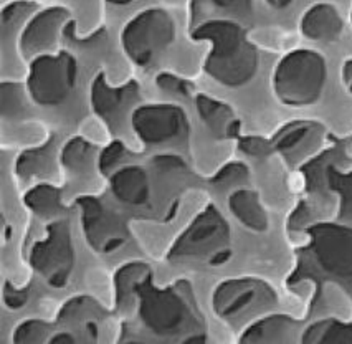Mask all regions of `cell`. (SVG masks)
<instances>
[{"label":"cell","instance_id":"1","mask_svg":"<svg viewBox=\"0 0 352 344\" xmlns=\"http://www.w3.org/2000/svg\"><path fill=\"white\" fill-rule=\"evenodd\" d=\"M195 40L210 42L206 73L217 83L240 88L253 80L260 67V53L248 40L247 32L233 20H208L192 34Z\"/></svg>","mask_w":352,"mask_h":344},{"label":"cell","instance_id":"2","mask_svg":"<svg viewBox=\"0 0 352 344\" xmlns=\"http://www.w3.org/2000/svg\"><path fill=\"white\" fill-rule=\"evenodd\" d=\"M327 83V61L318 50L296 48L276 63L272 85L281 105L306 108L321 100Z\"/></svg>","mask_w":352,"mask_h":344},{"label":"cell","instance_id":"3","mask_svg":"<svg viewBox=\"0 0 352 344\" xmlns=\"http://www.w3.org/2000/svg\"><path fill=\"white\" fill-rule=\"evenodd\" d=\"M208 258L222 264L230 257V227L214 206H208L172 245L170 260Z\"/></svg>","mask_w":352,"mask_h":344},{"label":"cell","instance_id":"4","mask_svg":"<svg viewBox=\"0 0 352 344\" xmlns=\"http://www.w3.org/2000/svg\"><path fill=\"white\" fill-rule=\"evenodd\" d=\"M175 39V23L169 12L147 9L131 19L121 34L122 48L136 65L146 67Z\"/></svg>","mask_w":352,"mask_h":344},{"label":"cell","instance_id":"5","mask_svg":"<svg viewBox=\"0 0 352 344\" xmlns=\"http://www.w3.org/2000/svg\"><path fill=\"white\" fill-rule=\"evenodd\" d=\"M308 252L326 277L352 286V227L316 224L308 228Z\"/></svg>","mask_w":352,"mask_h":344},{"label":"cell","instance_id":"6","mask_svg":"<svg viewBox=\"0 0 352 344\" xmlns=\"http://www.w3.org/2000/svg\"><path fill=\"white\" fill-rule=\"evenodd\" d=\"M215 313L228 321L255 316L278 305V294L272 285L260 278H232L215 288Z\"/></svg>","mask_w":352,"mask_h":344},{"label":"cell","instance_id":"7","mask_svg":"<svg viewBox=\"0 0 352 344\" xmlns=\"http://www.w3.org/2000/svg\"><path fill=\"white\" fill-rule=\"evenodd\" d=\"M134 292L138 293L141 305L139 314L142 323L155 334H179L189 330L194 323L189 306L174 290H155L149 280H141Z\"/></svg>","mask_w":352,"mask_h":344},{"label":"cell","instance_id":"8","mask_svg":"<svg viewBox=\"0 0 352 344\" xmlns=\"http://www.w3.org/2000/svg\"><path fill=\"white\" fill-rule=\"evenodd\" d=\"M76 80V61L67 52L42 53L28 73V93L36 105H61Z\"/></svg>","mask_w":352,"mask_h":344},{"label":"cell","instance_id":"9","mask_svg":"<svg viewBox=\"0 0 352 344\" xmlns=\"http://www.w3.org/2000/svg\"><path fill=\"white\" fill-rule=\"evenodd\" d=\"M30 264L53 286H63L73 267V248L68 222L52 224L48 237L32 250Z\"/></svg>","mask_w":352,"mask_h":344},{"label":"cell","instance_id":"10","mask_svg":"<svg viewBox=\"0 0 352 344\" xmlns=\"http://www.w3.org/2000/svg\"><path fill=\"white\" fill-rule=\"evenodd\" d=\"M133 128L146 144H162L181 138L187 129V116L175 105L139 106L133 113Z\"/></svg>","mask_w":352,"mask_h":344},{"label":"cell","instance_id":"11","mask_svg":"<svg viewBox=\"0 0 352 344\" xmlns=\"http://www.w3.org/2000/svg\"><path fill=\"white\" fill-rule=\"evenodd\" d=\"M68 20V10L63 7H50L35 14L23 28L20 48L25 55L43 53L55 45L61 25Z\"/></svg>","mask_w":352,"mask_h":344},{"label":"cell","instance_id":"12","mask_svg":"<svg viewBox=\"0 0 352 344\" xmlns=\"http://www.w3.org/2000/svg\"><path fill=\"white\" fill-rule=\"evenodd\" d=\"M300 321L289 314H267L255 319L252 325L245 327L240 336V343L253 344H288L300 341Z\"/></svg>","mask_w":352,"mask_h":344},{"label":"cell","instance_id":"13","mask_svg":"<svg viewBox=\"0 0 352 344\" xmlns=\"http://www.w3.org/2000/svg\"><path fill=\"white\" fill-rule=\"evenodd\" d=\"M301 34L314 42H336L344 32V20L338 7L329 2L313 3L302 14L300 22Z\"/></svg>","mask_w":352,"mask_h":344},{"label":"cell","instance_id":"14","mask_svg":"<svg viewBox=\"0 0 352 344\" xmlns=\"http://www.w3.org/2000/svg\"><path fill=\"white\" fill-rule=\"evenodd\" d=\"M228 207L235 219L253 232H267L268 230V214L261 204L260 195L255 191L239 189L235 191L228 199Z\"/></svg>","mask_w":352,"mask_h":344},{"label":"cell","instance_id":"15","mask_svg":"<svg viewBox=\"0 0 352 344\" xmlns=\"http://www.w3.org/2000/svg\"><path fill=\"white\" fill-rule=\"evenodd\" d=\"M113 195L129 206H141L149 197V182L144 169L138 166H128L116 171L111 175Z\"/></svg>","mask_w":352,"mask_h":344},{"label":"cell","instance_id":"16","mask_svg":"<svg viewBox=\"0 0 352 344\" xmlns=\"http://www.w3.org/2000/svg\"><path fill=\"white\" fill-rule=\"evenodd\" d=\"M197 109L208 128L219 136H236L240 128L239 120H235L232 108L220 101L212 100L206 95L197 96Z\"/></svg>","mask_w":352,"mask_h":344},{"label":"cell","instance_id":"17","mask_svg":"<svg viewBox=\"0 0 352 344\" xmlns=\"http://www.w3.org/2000/svg\"><path fill=\"white\" fill-rule=\"evenodd\" d=\"M302 344H352V323L338 318L314 321L300 336Z\"/></svg>","mask_w":352,"mask_h":344},{"label":"cell","instance_id":"18","mask_svg":"<svg viewBox=\"0 0 352 344\" xmlns=\"http://www.w3.org/2000/svg\"><path fill=\"white\" fill-rule=\"evenodd\" d=\"M136 89L138 86L133 81L122 86L121 89H114L109 85H106L103 73H100L91 86V105L96 113H100L104 118H109L120 109V106L124 103L126 98L131 93H136Z\"/></svg>","mask_w":352,"mask_h":344},{"label":"cell","instance_id":"19","mask_svg":"<svg viewBox=\"0 0 352 344\" xmlns=\"http://www.w3.org/2000/svg\"><path fill=\"white\" fill-rule=\"evenodd\" d=\"M316 128L318 125H314V122H292L276 134L272 146L280 151L285 158H296L300 151L305 149L302 144H308L309 139L314 136Z\"/></svg>","mask_w":352,"mask_h":344},{"label":"cell","instance_id":"20","mask_svg":"<svg viewBox=\"0 0 352 344\" xmlns=\"http://www.w3.org/2000/svg\"><path fill=\"white\" fill-rule=\"evenodd\" d=\"M93 154H95V147L88 141L81 138H73L63 147L61 162H63L65 169L69 171V174H86L91 169Z\"/></svg>","mask_w":352,"mask_h":344},{"label":"cell","instance_id":"21","mask_svg":"<svg viewBox=\"0 0 352 344\" xmlns=\"http://www.w3.org/2000/svg\"><path fill=\"white\" fill-rule=\"evenodd\" d=\"M25 204L35 214L52 217L61 211L60 191L50 184H40L25 195Z\"/></svg>","mask_w":352,"mask_h":344},{"label":"cell","instance_id":"22","mask_svg":"<svg viewBox=\"0 0 352 344\" xmlns=\"http://www.w3.org/2000/svg\"><path fill=\"white\" fill-rule=\"evenodd\" d=\"M146 273L147 267L141 264H129L121 272H118V301H126L129 292L136 290L139 281L144 280Z\"/></svg>","mask_w":352,"mask_h":344},{"label":"cell","instance_id":"23","mask_svg":"<svg viewBox=\"0 0 352 344\" xmlns=\"http://www.w3.org/2000/svg\"><path fill=\"white\" fill-rule=\"evenodd\" d=\"M250 179V169L243 162H228L222 169L217 172L212 182L222 187H232L245 184Z\"/></svg>","mask_w":352,"mask_h":344},{"label":"cell","instance_id":"24","mask_svg":"<svg viewBox=\"0 0 352 344\" xmlns=\"http://www.w3.org/2000/svg\"><path fill=\"white\" fill-rule=\"evenodd\" d=\"M45 164H47V155H45V151H28V153L20 155L19 162H17V174L27 175L36 174L42 169H45Z\"/></svg>","mask_w":352,"mask_h":344},{"label":"cell","instance_id":"25","mask_svg":"<svg viewBox=\"0 0 352 344\" xmlns=\"http://www.w3.org/2000/svg\"><path fill=\"white\" fill-rule=\"evenodd\" d=\"M45 330V323L30 319L19 326L17 333L14 336L15 343H38L42 341V333Z\"/></svg>","mask_w":352,"mask_h":344},{"label":"cell","instance_id":"26","mask_svg":"<svg viewBox=\"0 0 352 344\" xmlns=\"http://www.w3.org/2000/svg\"><path fill=\"white\" fill-rule=\"evenodd\" d=\"M155 83L164 92L174 93V95H189V92L192 89L190 83H187L182 78L170 75V73H161V75H157Z\"/></svg>","mask_w":352,"mask_h":344},{"label":"cell","instance_id":"27","mask_svg":"<svg viewBox=\"0 0 352 344\" xmlns=\"http://www.w3.org/2000/svg\"><path fill=\"white\" fill-rule=\"evenodd\" d=\"M124 151L126 149H124V144H122V142H120V141L111 142V144H109L103 151V154L100 155V169L103 172L111 169L114 164L118 162V159L122 158Z\"/></svg>","mask_w":352,"mask_h":344},{"label":"cell","instance_id":"28","mask_svg":"<svg viewBox=\"0 0 352 344\" xmlns=\"http://www.w3.org/2000/svg\"><path fill=\"white\" fill-rule=\"evenodd\" d=\"M240 149L248 155H263L268 153L270 146L265 142V139L248 136V138H243L240 141Z\"/></svg>","mask_w":352,"mask_h":344},{"label":"cell","instance_id":"29","mask_svg":"<svg viewBox=\"0 0 352 344\" xmlns=\"http://www.w3.org/2000/svg\"><path fill=\"white\" fill-rule=\"evenodd\" d=\"M214 3L220 9L241 15H248L253 10L252 0H214Z\"/></svg>","mask_w":352,"mask_h":344},{"label":"cell","instance_id":"30","mask_svg":"<svg viewBox=\"0 0 352 344\" xmlns=\"http://www.w3.org/2000/svg\"><path fill=\"white\" fill-rule=\"evenodd\" d=\"M265 2L268 3L272 9L275 10H283V9H288L289 6L294 2V0H265Z\"/></svg>","mask_w":352,"mask_h":344},{"label":"cell","instance_id":"31","mask_svg":"<svg viewBox=\"0 0 352 344\" xmlns=\"http://www.w3.org/2000/svg\"><path fill=\"white\" fill-rule=\"evenodd\" d=\"M50 343H75V338H73V336H69L68 333H61V334L52 336Z\"/></svg>","mask_w":352,"mask_h":344},{"label":"cell","instance_id":"32","mask_svg":"<svg viewBox=\"0 0 352 344\" xmlns=\"http://www.w3.org/2000/svg\"><path fill=\"white\" fill-rule=\"evenodd\" d=\"M344 78H346V83H347V88H349V92L352 93V61L346 65V68H344Z\"/></svg>","mask_w":352,"mask_h":344},{"label":"cell","instance_id":"33","mask_svg":"<svg viewBox=\"0 0 352 344\" xmlns=\"http://www.w3.org/2000/svg\"><path fill=\"white\" fill-rule=\"evenodd\" d=\"M109 3H114V6H126V3H129L131 0H108Z\"/></svg>","mask_w":352,"mask_h":344},{"label":"cell","instance_id":"34","mask_svg":"<svg viewBox=\"0 0 352 344\" xmlns=\"http://www.w3.org/2000/svg\"><path fill=\"white\" fill-rule=\"evenodd\" d=\"M351 20H352V10H351Z\"/></svg>","mask_w":352,"mask_h":344}]
</instances>
